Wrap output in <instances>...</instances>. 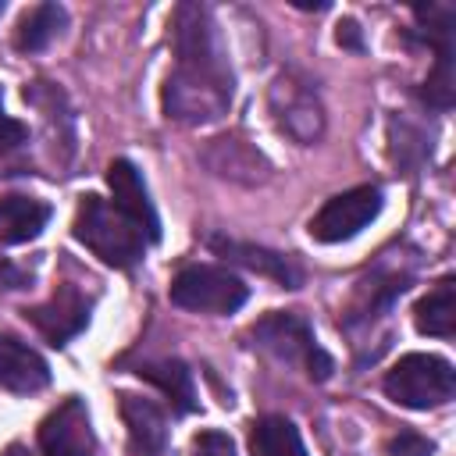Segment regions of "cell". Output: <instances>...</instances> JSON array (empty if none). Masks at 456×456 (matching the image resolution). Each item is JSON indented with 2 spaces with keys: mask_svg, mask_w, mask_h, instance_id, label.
Listing matches in <instances>:
<instances>
[{
  "mask_svg": "<svg viewBox=\"0 0 456 456\" xmlns=\"http://www.w3.org/2000/svg\"><path fill=\"white\" fill-rule=\"evenodd\" d=\"M171 53L175 64L164 78L160 103L171 121L210 125L221 121L235 96V75L217 36V21L207 4L185 0L171 14Z\"/></svg>",
  "mask_w": 456,
  "mask_h": 456,
  "instance_id": "1",
  "label": "cell"
},
{
  "mask_svg": "<svg viewBox=\"0 0 456 456\" xmlns=\"http://www.w3.org/2000/svg\"><path fill=\"white\" fill-rule=\"evenodd\" d=\"M71 232L93 256H100L107 267H118V271L135 267L150 242L132 217H125L110 200H103L96 192L78 200Z\"/></svg>",
  "mask_w": 456,
  "mask_h": 456,
  "instance_id": "2",
  "label": "cell"
},
{
  "mask_svg": "<svg viewBox=\"0 0 456 456\" xmlns=\"http://www.w3.org/2000/svg\"><path fill=\"white\" fill-rule=\"evenodd\" d=\"M249 338H253L256 349L271 353L274 360H281V363H289V367H303L314 381H328L331 370H335V360L317 346L314 328H310L299 314L271 310V314H264V317L249 328Z\"/></svg>",
  "mask_w": 456,
  "mask_h": 456,
  "instance_id": "3",
  "label": "cell"
},
{
  "mask_svg": "<svg viewBox=\"0 0 456 456\" xmlns=\"http://www.w3.org/2000/svg\"><path fill=\"white\" fill-rule=\"evenodd\" d=\"M385 395L406 410H435L456 395V370L445 356L435 353H406L385 370Z\"/></svg>",
  "mask_w": 456,
  "mask_h": 456,
  "instance_id": "4",
  "label": "cell"
},
{
  "mask_svg": "<svg viewBox=\"0 0 456 456\" xmlns=\"http://www.w3.org/2000/svg\"><path fill=\"white\" fill-rule=\"evenodd\" d=\"M171 303L192 314H235L246 299L249 289L239 274H232L228 267H214V264H189L171 278L167 289Z\"/></svg>",
  "mask_w": 456,
  "mask_h": 456,
  "instance_id": "5",
  "label": "cell"
},
{
  "mask_svg": "<svg viewBox=\"0 0 456 456\" xmlns=\"http://www.w3.org/2000/svg\"><path fill=\"white\" fill-rule=\"evenodd\" d=\"M267 107L274 125L299 146H314L324 135V107L303 71H281L267 89Z\"/></svg>",
  "mask_w": 456,
  "mask_h": 456,
  "instance_id": "6",
  "label": "cell"
},
{
  "mask_svg": "<svg viewBox=\"0 0 456 456\" xmlns=\"http://www.w3.org/2000/svg\"><path fill=\"white\" fill-rule=\"evenodd\" d=\"M381 189L378 185H356L338 196H331L314 217H310V235L317 242H349L360 235L378 214H381Z\"/></svg>",
  "mask_w": 456,
  "mask_h": 456,
  "instance_id": "7",
  "label": "cell"
},
{
  "mask_svg": "<svg viewBox=\"0 0 456 456\" xmlns=\"http://www.w3.org/2000/svg\"><path fill=\"white\" fill-rule=\"evenodd\" d=\"M200 160L217 178H228V182H239V185H264L271 178L267 157L246 135H239V132L207 139V146L200 150Z\"/></svg>",
  "mask_w": 456,
  "mask_h": 456,
  "instance_id": "8",
  "label": "cell"
},
{
  "mask_svg": "<svg viewBox=\"0 0 456 456\" xmlns=\"http://www.w3.org/2000/svg\"><path fill=\"white\" fill-rule=\"evenodd\" d=\"M89 310L93 299L86 292H78L75 285H61L46 303L28 306L25 321L50 342V346H68L86 324H89Z\"/></svg>",
  "mask_w": 456,
  "mask_h": 456,
  "instance_id": "9",
  "label": "cell"
},
{
  "mask_svg": "<svg viewBox=\"0 0 456 456\" xmlns=\"http://www.w3.org/2000/svg\"><path fill=\"white\" fill-rule=\"evenodd\" d=\"M39 456H96L89 413L78 395H68L39 424Z\"/></svg>",
  "mask_w": 456,
  "mask_h": 456,
  "instance_id": "10",
  "label": "cell"
},
{
  "mask_svg": "<svg viewBox=\"0 0 456 456\" xmlns=\"http://www.w3.org/2000/svg\"><path fill=\"white\" fill-rule=\"evenodd\" d=\"M406 285H410V271H399V267H378V271H370L367 278L356 281L342 324L349 331L374 324L378 317H385L392 310V303L406 292Z\"/></svg>",
  "mask_w": 456,
  "mask_h": 456,
  "instance_id": "11",
  "label": "cell"
},
{
  "mask_svg": "<svg viewBox=\"0 0 456 456\" xmlns=\"http://www.w3.org/2000/svg\"><path fill=\"white\" fill-rule=\"evenodd\" d=\"M107 185H110V203H114L125 217H132V221L142 228V235H146L150 242H157V239H160V217H157V210H153V200H150V192H146V182H142L139 167H135L132 160H125V157L110 160V167H107Z\"/></svg>",
  "mask_w": 456,
  "mask_h": 456,
  "instance_id": "12",
  "label": "cell"
},
{
  "mask_svg": "<svg viewBox=\"0 0 456 456\" xmlns=\"http://www.w3.org/2000/svg\"><path fill=\"white\" fill-rule=\"evenodd\" d=\"M121 420L128 428V456H171L167 413L142 395H121Z\"/></svg>",
  "mask_w": 456,
  "mask_h": 456,
  "instance_id": "13",
  "label": "cell"
},
{
  "mask_svg": "<svg viewBox=\"0 0 456 456\" xmlns=\"http://www.w3.org/2000/svg\"><path fill=\"white\" fill-rule=\"evenodd\" d=\"M210 249L232 264H242L285 289H299L303 281V271L278 249H267V246H256V242H242V239H228V235H210Z\"/></svg>",
  "mask_w": 456,
  "mask_h": 456,
  "instance_id": "14",
  "label": "cell"
},
{
  "mask_svg": "<svg viewBox=\"0 0 456 456\" xmlns=\"http://www.w3.org/2000/svg\"><path fill=\"white\" fill-rule=\"evenodd\" d=\"M50 385L46 360L21 338L0 331V388L14 395H32Z\"/></svg>",
  "mask_w": 456,
  "mask_h": 456,
  "instance_id": "15",
  "label": "cell"
},
{
  "mask_svg": "<svg viewBox=\"0 0 456 456\" xmlns=\"http://www.w3.org/2000/svg\"><path fill=\"white\" fill-rule=\"evenodd\" d=\"M413 324L420 335L452 338L456 331V278L442 274L413 306Z\"/></svg>",
  "mask_w": 456,
  "mask_h": 456,
  "instance_id": "16",
  "label": "cell"
},
{
  "mask_svg": "<svg viewBox=\"0 0 456 456\" xmlns=\"http://www.w3.org/2000/svg\"><path fill=\"white\" fill-rule=\"evenodd\" d=\"M50 221V207L32 196H4L0 200V249L32 242Z\"/></svg>",
  "mask_w": 456,
  "mask_h": 456,
  "instance_id": "17",
  "label": "cell"
},
{
  "mask_svg": "<svg viewBox=\"0 0 456 456\" xmlns=\"http://www.w3.org/2000/svg\"><path fill=\"white\" fill-rule=\"evenodd\" d=\"M135 374H139V378H146L150 385H157L178 413H192V410H196V385H192V370H189L182 360H171V356H164V360H146V363H139V367H135Z\"/></svg>",
  "mask_w": 456,
  "mask_h": 456,
  "instance_id": "18",
  "label": "cell"
},
{
  "mask_svg": "<svg viewBox=\"0 0 456 456\" xmlns=\"http://www.w3.org/2000/svg\"><path fill=\"white\" fill-rule=\"evenodd\" d=\"M249 452L253 456H310L296 424L278 413L249 424Z\"/></svg>",
  "mask_w": 456,
  "mask_h": 456,
  "instance_id": "19",
  "label": "cell"
},
{
  "mask_svg": "<svg viewBox=\"0 0 456 456\" xmlns=\"http://www.w3.org/2000/svg\"><path fill=\"white\" fill-rule=\"evenodd\" d=\"M64 7L61 4H36L21 14L18 28H14V46L21 53H36L43 46H50V39L64 28Z\"/></svg>",
  "mask_w": 456,
  "mask_h": 456,
  "instance_id": "20",
  "label": "cell"
},
{
  "mask_svg": "<svg viewBox=\"0 0 456 456\" xmlns=\"http://www.w3.org/2000/svg\"><path fill=\"white\" fill-rule=\"evenodd\" d=\"M25 142H28V128H25L18 118H11V114L4 110V89H0V157L21 150Z\"/></svg>",
  "mask_w": 456,
  "mask_h": 456,
  "instance_id": "21",
  "label": "cell"
},
{
  "mask_svg": "<svg viewBox=\"0 0 456 456\" xmlns=\"http://www.w3.org/2000/svg\"><path fill=\"white\" fill-rule=\"evenodd\" d=\"M192 456H235V442L224 431H200L192 438Z\"/></svg>",
  "mask_w": 456,
  "mask_h": 456,
  "instance_id": "22",
  "label": "cell"
},
{
  "mask_svg": "<svg viewBox=\"0 0 456 456\" xmlns=\"http://www.w3.org/2000/svg\"><path fill=\"white\" fill-rule=\"evenodd\" d=\"M431 452H435V445L417 431H399L388 442V456H431Z\"/></svg>",
  "mask_w": 456,
  "mask_h": 456,
  "instance_id": "23",
  "label": "cell"
},
{
  "mask_svg": "<svg viewBox=\"0 0 456 456\" xmlns=\"http://www.w3.org/2000/svg\"><path fill=\"white\" fill-rule=\"evenodd\" d=\"M335 39H338V46H346V50H363V39H360V25L356 21H338V32H335Z\"/></svg>",
  "mask_w": 456,
  "mask_h": 456,
  "instance_id": "24",
  "label": "cell"
},
{
  "mask_svg": "<svg viewBox=\"0 0 456 456\" xmlns=\"http://www.w3.org/2000/svg\"><path fill=\"white\" fill-rule=\"evenodd\" d=\"M28 281H32V274L18 271L14 264H4V267H0V289H25Z\"/></svg>",
  "mask_w": 456,
  "mask_h": 456,
  "instance_id": "25",
  "label": "cell"
},
{
  "mask_svg": "<svg viewBox=\"0 0 456 456\" xmlns=\"http://www.w3.org/2000/svg\"><path fill=\"white\" fill-rule=\"evenodd\" d=\"M4 456H28V452H25V449H21V445H11V449H7V452H4Z\"/></svg>",
  "mask_w": 456,
  "mask_h": 456,
  "instance_id": "26",
  "label": "cell"
},
{
  "mask_svg": "<svg viewBox=\"0 0 456 456\" xmlns=\"http://www.w3.org/2000/svg\"><path fill=\"white\" fill-rule=\"evenodd\" d=\"M0 14H4V0H0Z\"/></svg>",
  "mask_w": 456,
  "mask_h": 456,
  "instance_id": "27",
  "label": "cell"
}]
</instances>
